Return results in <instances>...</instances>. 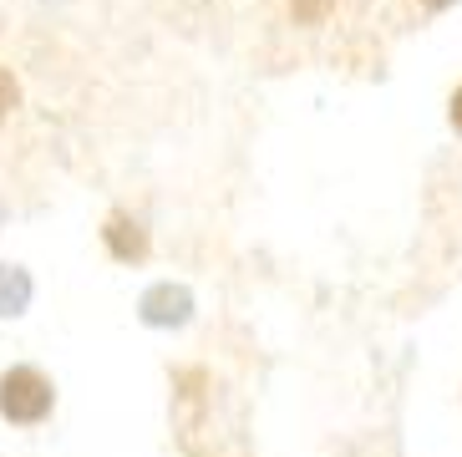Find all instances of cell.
<instances>
[{
  "label": "cell",
  "mask_w": 462,
  "mask_h": 457,
  "mask_svg": "<svg viewBox=\"0 0 462 457\" xmlns=\"http://www.w3.org/2000/svg\"><path fill=\"white\" fill-rule=\"evenodd\" d=\"M427 11H448V5H457V0H421Z\"/></svg>",
  "instance_id": "52a82bcc"
},
{
  "label": "cell",
  "mask_w": 462,
  "mask_h": 457,
  "mask_svg": "<svg viewBox=\"0 0 462 457\" xmlns=\"http://www.w3.org/2000/svg\"><path fill=\"white\" fill-rule=\"evenodd\" d=\"M15 97H21V92H15L11 71H0V112H11V107H15Z\"/></svg>",
  "instance_id": "5b68a950"
},
{
  "label": "cell",
  "mask_w": 462,
  "mask_h": 457,
  "mask_svg": "<svg viewBox=\"0 0 462 457\" xmlns=\"http://www.w3.org/2000/svg\"><path fill=\"white\" fill-rule=\"evenodd\" d=\"M56 406V387L36 371V366H11L0 377V417L15 422V427H36V422L51 417Z\"/></svg>",
  "instance_id": "6da1fadb"
},
{
  "label": "cell",
  "mask_w": 462,
  "mask_h": 457,
  "mask_svg": "<svg viewBox=\"0 0 462 457\" xmlns=\"http://www.w3.org/2000/svg\"><path fill=\"white\" fill-rule=\"evenodd\" d=\"M137 315H143V325H152V331H173V325H189L193 321V295L189 284H152V290H143V300H137Z\"/></svg>",
  "instance_id": "7a4b0ae2"
},
{
  "label": "cell",
  "mask_w": 462,
  "mask_h": 457,
  "mask_svg": "<svg viewBox=\"0 0 462 457\" xmlns=\"http://www.w3.org/2000/svg\"><path fill=\"white\" fill-rule=\"evenodd\" d=\"M452 127L462 133V87H457V97H452Z\"/></svg>",
  "instance_id": "8992f818"
},
{
  "label": "cell",
  "mask_w": 462,
  "mask_h": 457,
  "mask_svg": "<svg viewBox=\"0 0 462 457\" xmlns=\"http://www.w3.org/2000/svg\"><path fill=\"white\" fill-rule=\"evenodd\" d=\"M102 239H107V249L123 259V265L148 259V228L137 224V219H127V214H112L107 228H102Z\"/></svg>",
  "instance_id": "3957f363"
},
{
  "label": "cell",
  "mask_w": 462,
  "mask_h": 457,
  "mask_svg": "<svg viewBox=\"0 0 462 457\" xmlns=\"http://www.w3.org/2000/svg\"><path fill=\"white\" fill-rule=\"evenodd\" d=\"M31 305V275L21 265H0V315H26Z\"/></svg>",
  "instance_id": "277c9868"
}]
</instances>
